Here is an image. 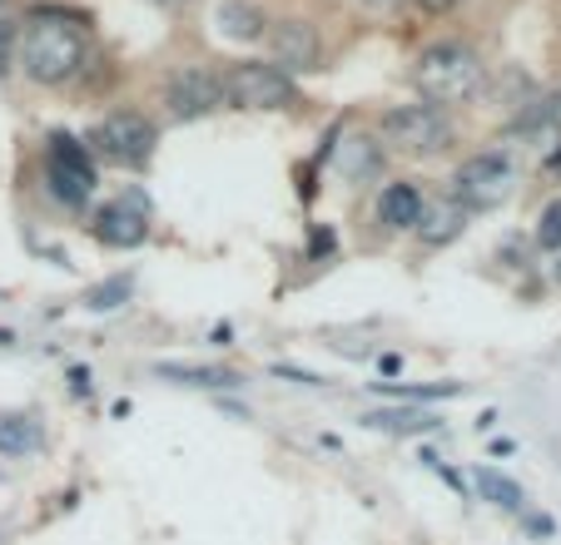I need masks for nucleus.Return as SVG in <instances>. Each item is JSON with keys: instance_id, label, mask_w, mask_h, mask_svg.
I'll return each mask as SVG.
<instances>
[{"instance_id": "nucleus-1", "label": "nucleus", "mask_w": 561, "mask_h": 545, "mask_svg": "<svg viewBox=\"0 0 561 545\" xmlns=\"http://www.w3.org/2000/svg\"><path fill=\"white\" fill-rule=\"evenodd\" d=\"M15 60L25 65L35 84L45 90H60V84L80 80L90 60V35L85 21L70 11H35L31 21L21 25V55Z\"/></svg>"}, {"instance_id": "nucleus-2", "label": "nucleus", "mask_w": 561, "mask_h": 545, "mask_svg": "<svg viewBox=\"0 0 561 545\" xmlns=\"http://www.w3.org/2000/svg\"><path fill=\"white\" fill-rule=\"evenodd\" d=\"M488 84V65L467 40H437L417 55L413 65V90L423 95V105L433 109H462L482 95Z\"/></svg>"}, {"instance_id": "nucleus-3", "label": "nucleus", "mask_w": 561, "mask_h": 545, "mask_svg": "<svg viewBox=\"0 0 561 545\" xmlns=\"http://www.w3.org/2000/svg\"><path fill=\"white\" fill-rule=\"evenodd\" d=\"M378 139L403 159H443L457 144V129L447 109L433 105H388L378 115Z\"/></svg>"}, {"instance_id": "nucleus-4", "label": "nucleus", "mask_w": 561, "mask_h": 545, "mask_svg": "<svg viewBox=\"0 0 561 545\" xmlns=\"http://www.w3.org/2000/svg\"><path fill=\"white\" fill-rule=\"evenodd\" d=\"M522 169L512 159V149H482V154L462 159L453 174V199L462 204L467 213H492L517 194Z\"/></svg>"}, {"instance_id": "nucleus-5", "label": "nucleus", "mask_w": 561, "mask_h": 545, "mask_svg": "<svg viewBox=\"0 0 561 545\" xmlns=\"http://www.w3.org/2000/svg\"><path fill=\"white\" fill-rule=\"evenodd\" d=\"M95 184H100V169H95L90 144L65 135V129H55V135L45 139V194H50L60 209H85V204L95 199Z\"/></svg>"}, {"instance_id": "nucleus-6", "label": "nucleus", "mask_w": 561, "mask_h": 545, "mask_svg": "<svg viewBox=\"0 0 561 545\" xmlns=\"http://www.w3.org/2000/svg\"><path fill=\"white\" fill-rule=\"evenodd\" d=\"M85 144L95 159H110V164H119V169H145L159 149V129H154V119L139 115V109H115V115L100 119Z\"/></svg>"}, {"instance_id": "nucleus-7", "label": "nucleus", "mask_w": 561, "mask_h": 545, "mask_svg": "<svg viewBox=\"0 0 561 545\" xmlns=\"http://www.w3.org/2000/svg\"><path fill=\"white\" fill-rule=\"evenodd\" d=\"M224 95H229L233 109H298L304 95H298L294 74H284L268 60H244L224 74Z\"/></svg>"}, {"instance_id": "nucleus-8", "label": "nucleus", "mask_w": 561, "mask_h": 545, "mask_svg": "<svg viewBox=\"0 0 561 545\" xmlns=\"http://www.w3.org/2000/svg\"><path fill=\"white\" fill-rule=\"evenodd\" d=\"M224 105H229V95H224V74L214 65H174L164 80V109L180 125H194Z\"/></svg>"}, {"instance_id": "nucleus-9", "label": "nucleus", "mask_w": 561, "mask_h": 545, "mask_svg": "<svg viewBox=\"0 0 561 545\" xmlns=\"http://www.w3.org/2000/svg\"><path fill=\"white\" fill-rule=\"evenodd\" d=\"M90 239L105 243V248L125 253V248H139L149 239V204L145 194H129V199H110L90 213Z\"/></svg>"}, {"instance_id": "nucleus-10", "label": "nucleus", "mask_w": 561, "mask_h": 545, "mask_svg": "<svg viewBox=\"0 0 561 545\" xmlns=\"http://www.w3.org/2000/svg\"><path fill=\"white\" fill-rule=\"evenodd\" d=\"M268 50H274V60L284 74H313L323 70V40H318V31L308 21H268Z\"/></svg>"}, {"instance_id": "nucleus-11", "label": "nucleus", "mask_w": 561, "mask_h": 545, "mask_svg": "<svg viewBox=\"0 0 561 545\" xmlns=\"http://www.w3.org/2000/svg\"><path fill=\"white\" fill-rule=\"evenodd\" d=\"M333 174L343 178V184H368V178H378L382 169H388V144H382L378 135H358V129H343L339 144H333Z\"/></svg>"}, {"instance_id": "nucleus-12", "label": "nucleus", "mask_w": 561, "mask_h": 545, "mask_svg": "<svg viewBox=\"0 0 561 545\" xmlns=\"http://www.w3.org/2000/svg\"><path fill=\"white\" fill-rule=\"evenodd\" d=\"M427 209V194L417 178H392V184H382L378 194V223L388 233H413L417 219H423Z\"/></svg>"}, {"instance_id": "nucleus-13", "label": "nucleus", "mask_w": 561, "mask_h": 545, "mask_svg": "<svg viewBox=\"0 0 561 545\" xmlns=\"http://www.w3.org/2000/svg\"><path fill=\"white\" fill-rule=\"evenodd\" d=\"M467 219H472V213H467L457 199H437L423 209V219H417L413 233L423 248H447V243H457L467 233Z\"/></svg>"}, {"instance_id": "nucleus-14", "label": "nucleus", "mask_w": 561, "mask_h": 545, "mask_svg": "<svg viewBox=\"0 0 561 545\" xmlns=\"http://www.w3.org/2000/svg\"><path fill=\"white\" fill-rule=\"evenodd\" d=\"M214 25H219V35L244 40V45H254V40L268 35V21H264V11H259L254 0H224L219 15H214Z\"/></svg>"}, {"instance_id": "nucleus-15", "label": "nucleus", "mask_w": 561, "mask_h": 545, "mask_svg": "<svg viewBox=\"0 0 561 545\" xmlns=\"http://www.w3.org/2000/svg\"><path fill=\"white\" fill-rule=\"evenodd\" d=\"M45 447V427L25 411H5L0 417V456H31Z\"/></svg>"}, {"instance_id": "nucleus-16", "label": "nucleus", "mask_w": 561, "mask_h": 545, "mask_svg": "<svg viewBox=\"0 0 561 545\" xmlns=\"http://www.w3.org/2000/svg\"><path fill=\"white\" fill-rule=\"evenodd\" d=\"M363 427H373V431H398V437H423V431H437L443 421L433 417V411H417V407H398L392 411H368L363 417Z\"/></svg>"}, {"instance_id": "nucleus-17", "label": "nucleus", "mask_w": 561, "mask_h": 545, "mask_svg": "<svg viewBox=\"0 0 561 545\" xmlns=\"http://www.w3.org/2000/svg\"><path fill=\"white\" fill-rule=\"evenodd\" d=\"M154 378L180 382V387H239V382H244L229 368H190V362H159Z\"/></svg>"}, {"instance_id": "nucleus-18", "label": "nucleus", "mask_w": 561, "mask_h": 545, "mask_svg": "<svg viewBox=\"0 0 561 545\" xmlns=\"http://www.w3.org/2000/svg\"><path fill=\"white\" fill-rule=\"evenodd\" d=\"M477 496L482 501H492V506H502V511H527V491H522L512 476H502L497 466H477Z\"/></svg>"}, {"instance_id": "nucleus-19", "label": "nucleus", "mask_w": 561, "mask_h": 545, "mask_svg": "<svg viewBox=\"0 0 561 545\" xmlns=\"http://www.w3.org/2000/svg\"><path fill=\"white\" fill-rule=\"evenodd\" d=\"M382 397L392 402H447L462 397V382H417V387H398V382H378Z\"/></svg>"}, {"instance_id": "nucleus-20", "label": "nucleus", "mask_w": 561, "mask_h": 545, "mask_svg": "<svg viewBox=\"0 0 561 545\" xmlns=\"http://www.w3.org/2000/svg\"><path fill=\"white\" fill-rule=\"evenodd\" d=\"M129 293H135V278H129V272H115V278H105V283L90 288L85 308H90V313H115V308H125Z\"/></svg>"}, {"instance_id": "nucleus-21", "label": "nucleus", "mask_w": 561, "mask_h": 545, "mask_svg": "<svg viewBox=\"0 0 561 545\" xmlns=\"http://www.w3.org/2000/svg\"><path fill=\"white\" fill-rule=\"evenodd\" d=\"M537 248L547 253H561V199H551L537 219Z\"/></svg>"}, {"instance_id": "nucleus-22", "label": "nucleus", "mask_w": 561, "mask_h": 545, "mask_svg": "<svg viewBox=\"0 0 561 545\" xmlns=\"http://www.w3.org/2000/svg\"><path fill=\"white\" fill-rule=\"evenodd\" d=\"M15 55H21V25L0 15V80L15 70Z\"/></svg>"}, {"instance_id": "nucleus-23", "label": "nucleus", "mask_w": 561, "mask_h": 545, "mask_svg": "<svg viewBox=\"0 0 561 545\" xmlns=\"http://www.w3.org/2000/svg\"><path fill=\"white\" fill-rule=\"evenodd\" d=\"M308 253H313V258H318V253L329 258V253H333V229H313V239H308Z\"/></svg>"}, {"instance_id": "nucleus-24", "label": "nucleus", "mask_w": 561, "mask_h": 545, "mask_svg": "<svg viewBox=\"0 0 561 545\" xmlns=\"http://www.w3.org/2000/svg\"><path fill=\"white\" fill-rule=\"evenodd\" d=\"M90 392H95V387H90V372L85 368H70V397H90Z\"/></svg>"}, {"instance_id": "nucleus-25", "label": "nucleus", "mask_w": 561, "mask_h": 545, "mask_svg": "<svg viewBox=\"0 0 561 545\" xmlns=\"http://www.w3.org/2000/svg\"><path fill=\"white\" fill-rule=\"evenodd\" d=\"M378 372H382V378H392V372H403V357H398V352H382V357H378Z\"/></svg>"}, {"instance_id": "nucleus-26", "label": "nucleus", "mask_w": 561, "mask_h": 545, "mask_svg": "<svg viewBox=\"0 0 561 545\" xmlns=\"http://www.w3.org/2000/svg\"><path fill=\"white\" fill-rule=\"evenodd\" d=\"M417 5H423V15H447L457 0H417Z\"/></svg>"}, {"instance_id": "nucleus-27", "label": "nucleus", "mask_w": 561, "mask_h": 545, "mask_svg": "<svg viewBox=\"0 0 561 545\" xmlns=\"http://www.w3.org/2000/svg\"><path fill=\"white\" fill-rule=\"evenodd\" d=\"M149 5H159V11H184V5H194V0H149Z\"/></svg>"}, {"instance_id": "nucleus-28", "label": "nucleus", "mask_w": 561, "mask_h": 545, "mask_svg": "<svg viewBox=\"0 0 561 545\" xmlns=\"http://www.w3.org/2000/svg\"><path fill=\"white\" fill-rule=\"evenodd\" d=\"M368 11H388V5H398V0H363Z\"/></svg>"}, {"instance_id": "nucleus-29", "label": "nucleus", "mask_w": 561, "mask_h": 545, "mask_svg": "<svg viewBox=\"0 0 561 545\" xmlns=\"http://www.w3.org/2000/svg\"><path fill=\"white\" fill-rule=\"evenodd\" d=\"M15 343V333H11V327H0V347H11Z\"/></svg>"}]
</instances>
